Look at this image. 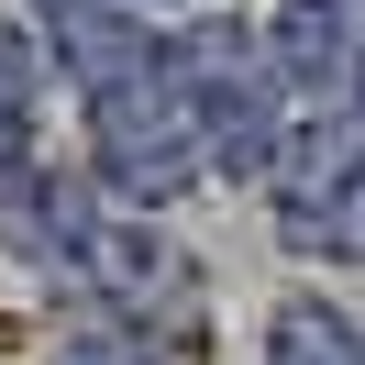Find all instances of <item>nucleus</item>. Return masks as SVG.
I'll list each match as a JSON object with an SVG mask.
<instances>
[{
    "mask_svg": "<svg viewBox=\"0 0 365 365\" xmlns=\"http://www.w3.org/2000/svg\"><path fill=\"white\" fill-rule=\"evenodd\" d=\"M11 78H23V56H11V45H0V89H11Z\"/></svg>",
    "mask_w": 365,
    "mask_h": 365,
    "instance_id": "nucleus-2",
    "label": "nucleus"
},
{
    "mask_svg": "<svg viewBox=\"0 0 365 365\" xmlns=\"http://www.w3.org/2000/svg\"><path fill=\"white\" fill-rule=\"evenodd\" d=\"M277 365H365V354H354V332L332 310H288L277 321Z\"/></svg>",
    "mask_w": 365,
    "mask_h": 365,
    "instance_id": "nucleus-1",
    "label": "nucleus"
}]
</instances>
